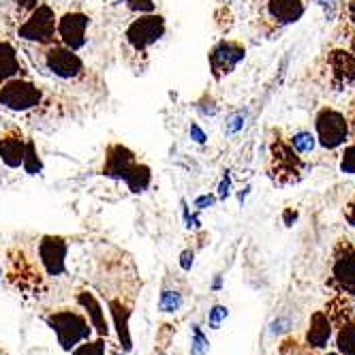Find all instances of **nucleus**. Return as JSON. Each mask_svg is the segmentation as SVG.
<instances>
[{
  "label": "nucleus",
  "mask_w": 355,
  "mask_h": 355,
  "mask_svg": "<svg viewBox=\"0 0 355 355\" xmlns=\"http://www.w3.org/2000/svg\"><path fill=\"white\" fill-rule=\"evenodd\" d=\"M124 5H126V9L133 11L135 15L155 11V0H124Z\"/></svg>",
  "instance_id": "obj_28"
},
{
  "label": "nucleus",
  "mask_w": 355,
  "mask_h": 355,
  "mask_svg": "<svg viewBox=\"0 0 355 355\" xmlns=\"http://www.w3.org/2000/svg\"><path fill=\"white\" fill-rule=\"evenodd\" d=\"M272 171H274L272 175L281 184L297 182L304 171V163L297 157V152L281 139H276L272 144Z\"/></svg>",
  "instance_id": "obj_9"
},
{
  "label": "nucleus",
  "mask_w": 355,
  "mask_h": 355,
  "mask_svg": "<svg viewBox=\"0 0 355 355\" xmlns=\"http://www.w3.org/2000/svg\"><path fill=\"white\" fill-rule=\"evenodd\" d=\"M124 184L129 187L131 193H144L152 184V169L146 163H135V167L129 171V175L124 178Z\"/></svg>",
  "instance_id": "obj_20"
},
{
  "label": "nucleus",
  "mask_w": 355,
  "mask_h": 355,
  "mask_svg": "<svg viewBox=\"0 0 355 355\" xmlns=\"http://www.w3.org/2000/svg\"><path fill=\"white\" fill-rule=\"evenodd\" d=\"M212 287H214V289H220V276H216V281H214Z\"/></svg>",
  "instance_id": "obj_38"
},
{
  "label": "nucleus",
  "mask_w": 355,
  "mask_h": 355,
  "mask_svg": "<svg viewBox=\"0 0 355 355\" xmlns=\"http://www.w3.org/2000/svg\"><path fill=\"white\" fill-rule=\"evenodd\" d=\"M336 349L340 355H355V319L338 325Z\"/></svg>",
  "instance_id": "obj_21"
},
{
  "label": "nucleus",
  "mask_w": 355,
  "mask_h": 355,
  "mask_svg": "<svg viewBox=\"0 0 355 355\" xmlns=\"http://www.w3.org/2000/svg\"><path fill=\"white\" fill-rule=\"evenodd\" d=\"M340 169L349 175H355V144L345 148L343 159H340Z\"/></svg>",
  "instance_id": "obj_30"
},
{
  "label": "nucleus",
  "mask_w": 355,
  "mask_h": 355,
  "mask_svg": "<svg viewBox=\"0 0 355 355\" xmlns=\"http://www.w3.org/2000/svg\"><path fill=\"white\" fill-rule=\"evenodd\" d=\"M21 71V60L11 41H0V82L17 78Z\"/></svg>",
  "instance_id": "obj_19"
},
{
  "label": "nucleus",
  "mask_w": 355,
  "mask_h": 355,
  "mask_svg": "<svg viewBox=\"0 0 355 355\" xmlns=\"http://www.w3.org/2000/svg\"><path fill=\"white\" fill-rule=\"evenodd\" d=\"M340 295H355V246L347 240L338 244L332 263V281H329Z\"/></svg>",
  "instance_id": "obj_8"
},
{
  "label": "nucleus",
  "mask_w": 355,
  "mask_h": 355,
  "mask_svg": "<svg viewBox=\"0 0 355 355\" xmlns=\"http://www.w3.org/2000/svg\"><path fill=\"white\" fill-rule=\"evenodd\" d=\"M246 56V47L240 41L234 39H220L208 54V64L212 71V78L220 82L227 75H232L236 67L244 60Z\"/></svg>",
  "instance_id": "obj_7"
},
{
  "label": "nucleus",
  "mask_w": 355,
  "mask_h": 355,
  "mask_svg": "<svg viewBox=\"0 0 355 355\" xmlns=\"http://www.w3.org/2000/svg\"><path fill=\"white\" fill-rule=\"evenodd\" d=\"M283 218H285V225H287V227H291V225H293V220L297 218V212L289 208V210H285V214H283Z\"/></svg>",
  "instance_id": "obj_37"
},
{
  "label": "nucleus",
  "mask_w": 355,
  "mask_h": 355,
  "mask_svg": "<svg viewBox=\"0 0 355 355\" xmlns=\"http://www.w3.org/2000/svg\"><path fill=\"white\" fill-rule=\"evenodd\" d=\"M167 33V21L161 13H141L137 15L124 31V41L137 54H144L146 49L157 45Z\"/></svg>",
  "instance_id": "obj_3"
},
{
  "label": "nucleus",
  "mask_w": 355,
  "mask_h": 355,
  "mask_svg": "<svg viewBox=\"0 0 355 355\" xmlns=\"http://www.w3.org/2000/svg\"><path fill=\"white\" fill-rule=\"evenodd\" d=\"M56 24H58V17L54 13V9L49 5H37L28 15L26 19L21 21V26L17 28V37L21 41H31V43H37L41 47L45 45H52L56 43Z\"/></svg>",
  "instance_id": "obj_4"
},
{
  "label": "nucleus",
  "mask_w": 355,
  "mask_h": 355,
  "mask_svg": "<svg viewBox=\"0 0 355 355\" xmlns=\"http://www.w3.org/2000/svg\"><path fill=\"white\" fill-rule=\"evenodd\" d=\"M137 155L124 144H110L105 150V163H103V175L114 178V180H122L129 175V171L135 167Z\"/></svg>",
  "instance_id": "obj_12"
},
{
  "label": "nucleus",
  "mask_w": 355,
  "mask_h": 355,
  "mask_svg": "<svg viewBox=\"0 0 355 355\" xmlns=\"http://www.w3.org/2000/svg\"><path fill=\"white\" fill-rule=\"evenodd\" d=\"M43 92L41 88L26 78H11L0 82V107L13 114H26L41 105Z\"/></svg>",
  "instance_id": "obj_2"
},
{
  "label": "nucleus",
  "mask_w": 355,
  "mask_h": 355,
  "mask_svg": "<svg viewBox=\"0 0 355 355\" xmlns=\"http://www.w3.org/2000/svg\"><path fill=\"white\" fill-rule=\"evenodd\" d=\"M268 15L278 26L295 24L304 15V0H268Z\"/></svg>",
  "instance_id": "obj_17"
},
{
  "label": "nucleus",
  "mask_w": 355,
  "mask_h": 355,
  "mask_svg": "<svg viewBox=\"0 0 355 355\" xmlns=\"http://www.w3.org/2000/svg\"><path fill=\"white\" fill-rule=\"evenodd\" d=\"M107 351V345H105V338L98 336L96 340H84L80 343L78 347L73 349V355H105Z\"/></svg>",
  "instance_id": "obj_25"
},
{
  "label": "nucleus",
  "mask_w": 355,
  "mask_h": 355,
  "mask_svg": "<svg viewBox=\"0 0 355 355\" xmlns=\"http://www.w3.org/2000/svg\"><path fill=\"white\" fill-rule=\"evenodd\" d=\"M88 26H90V15H86L84 11H67L64 15L58 17L56 37L69 49L80 52V49L86 45Z\"/></svg>",
  "instance_id": "obj_10"
},
{
  "label": "nucleus",
  "mask_w": 355,
  "mask_h": 355,
  "mask_svg": "<svg viewBox=\"0 0 355 355\" xmlns=\"http://www.w3.org/2000/svg\"><path fill=\"white\" fill-rule=\"evenodd\" d=\"M69 244L62 236H43L39 242V259L47 276H62L67 272Z\"/></svg>",
  "instance_id": "obj_11"
},
{
  "label": "nucleus",
  "mask_w": 355,
  "mask_h": 355,
  "mask_svg": "<svg viewBox=\"0 0 355 355\" xmlns=\"http://www.w3.org/2000/svg\"><path fill=\"white\" fill-rule=\"evenodd\" d=\"M208 351H210V340L204 334V329L195 323L193 325V338H191V355H208Z\"/></svg>",
  "instance_id": "obj_26"
},
{
  "label": "nucleus",
  "mask_w": 355,
  "mask_h": 355,
  "mask_svg": "<svg viewBox=\"0 0 355 355\" xmlns=\"http://www.w3.org/2000/svg\"><path fill=\"white\" fill-rule=\"evenodd\" d=\"M24 171H26L28 175H37L41 173L43 169V163H41V157H39V150L35 146L33 139L26 137V150H24V163H21Z\"/></svg>",
  "instance_id": "obj_22"
},
{
  "label": "nucleus",
  "mask_w": 355,
  "mask_h": 355,
  "mask_svg": "<svg viewBox=\"0 0 355 355\" xmlns=\"http://www.w3.org/2000/svg\"><path fill=\"white\" fill-rule=\"evenodd\" d=\"M78 304L84 309L86 313V319L90 321L92 329L98 334V336H103L107 338L110 336V323H107V317H105V311L103 306H101V302L94 297L92 291H80L78 293Z\"/></svg>",
  "instance_id": "obj_15"
},
{
  "label": "nucleus",
  "mask_w": 355,
  "mask_h": 355,
  "mask_svg": "<svg viewBox=\"0 0 355 355\" xmlns=\"http://www.w3.org/2000/svg\"><path fill=\"white\" fill-rule=\"evenodd\" d=\"M332 321H329L327 313L323 311H317L313 317H311V325L306 329V343L311 349H325L329 338H332Z\"/></svg>",
  "instance_id": "obj_18"
},
{
  "label": "nucleus",
  "mask_w": 355,
  "mask_h": 355,
  "mask_svg": "<svg viewBox=\"0 0 355 355\" xmlns=\"http://www.w3.org/2000/svg\"><path fill=\"white\" fill-rule=\"evenodd\" d=\"M315 144H317V139L309 131H297L289 139V146L297 152V155H309V152L315 150Z\"/></svg>",
  "instance_id": "obj_24"
},
{
  "label": "nucleus",
  "mask_w": 355,
  "mask_h": 355,
  "mask_svg": "<svg viewBox=\"0 0 355 355\" xmlns=\"http://www.w3.org/2000/svg\"><path fill=\"white\" fill-rule=\"evenodd\" d=\"M0 278H3V270H0Z\"/></svg>",
  "instance_id": "obj_42"
},
{
  "label": "nucleus",
  "mask_w": 355,
  "mask_h": 355,
  "mask_svg": "<svg viewBox=\"0 0 355 355\" xmlns=\"http://www.w3.org/2000/svg\"><path fill=\"white\" fill-rule=\"evenodd\" d=\"M182 304H184V297L180 291H173V289L161 291V297H159V311L161 313H178L182 309Z\"/></svg>",
  "instance_id": "obj_23"
},
{
  "label": "nucleus",
  "mask_w": 355,
  "mask_h": 355,
  "mask_svg": "<svg viewBox=\"0 0 355 355\" xmlns=\"http://www.w3.org/2000/svg\"><path fill=\"white\" fill-rule=\"evenodd\" d=\"M230 193H232V178H230V173H225V178H223V182H220V187H218V197H230Z\"/></svg>",
  "instance_id": "obj_35"
},
{
  "label": "nucleus",
  "mask_w": 355,
  "mask_h": 355,
  "mask_svg": "<svg viewBox=\"0 0 355 355\" xmlns=\"http://www.w3.org/2000/svg\"><path fill=\"white\" fill-rule=\"evenodd\" d=\"M351 124H353V135H355V107H353V122Z\"/></svg>",
  "instance_id": "obj_39"
},
{
  "label": "nucleus",
  "mask_w": 355,
  "mask_h": 355,
  "mask_svg": "<svg viewBox=\"0 0 355 355\" xmlns=\"http://www.w3.org/2000/svg\"><path fill=\"white\" fill-rule=\"evenodd\" d=\"M193 263H195V252H193L191 248L182 250V255H180V268H182L184 272H191Z\"/></svg>",
  "instance_id": "obj_33"
},
{
  "label": "nucleus",
  "mask_w": 355,
  "mask_h": 355,
  "mask_svg": "<svg viewBox=\"0 0 355 355\" xmlns=\"http://www.w3.org/2000/svg\"><path fill=\"white\" fill-rule=\"evenodd\" d=\"M244 120H246V114L244 112H236V114H232L230 118H227V122H225L227 135H236L238 131H242Z\"/></svg>",
  "instance_id": "obj_29"
},
{
  "label": "nucleus",
  "mask_w": 355,
  "mask_h": 355,
  "mask_svg": "<svg viewBox=\"0 0 355 355\" xmlns=\"http://www.w3.org/2000/svg\"><path fill=\"white\" fill-rule=\"evenodd\" d=\"M227 317H230V309L223 306V304H214V306L208 311V325L212 329H220V325L225 323Z\"/></svg>",
  "instance_id": "obj_27"
},
{
  "label": "nucleus",
  "mask_w": 355,
  "mask_h": 355,
  "mask_svg": "<svg viewBox=\"0 0 355 355\" xmlns=\"http://www.w3.org/2000/svg\"><path fill=\"white\" fill-rule=\"evenodd\" d=\"M345 218H347V223L351 227H355V197H351V201H349L347 208H345Z\"/></svg>",
  "instance_id": "obj_36"
},
{
  "label": "nucleus",
  "mask_w": 355,
  "mask_h": 355,
  "mask_svg": "<svg viewBox=\"0 0 355 355\" xmlns=\"http://www.w3.org/2000/svg\"><path fill=\"white\" fill-rule=\"evenodd\" d=\"M319 3H321V5H329V3H332V0H319Z\"/></svg>",
  "instance_id": "obj_41"
},
{
  "label": "nucleus",
  "mask_w": 355,
  "mask_h": 355,
  "mask_svg": "<svg viewBox=\"0 0 355 355\" xmlns=\"http://www.w3.org/2000/svg\"><path fill=\"white\" fill-rule=\"evenodd\" d=\"M24 150H26V137L19 129H9L0 135V161L9 169H19L24 163Z\"/></svg>",
  "instance_id": "obj_14"
},
{
  "label": "nucleus",
  "mask_w": 355,
  "mask_h": 355,
  "mask_svg": "<svg viewBox=\"0 0 355 355\" xmlns=\"http://www.w3.org/2000/svg\"><path fill=\"white\" fill-rule=\"evenodd\" d=\"M189 133H191V139L195 141V144H206V133H204V129H201V126L197 124V122H193L191 124V129H189Z\"/></svg>",
  "instance_id": "obj_32"
},
{
  "label": "nucleus",
  "mask_w": 355,
  "mask_h": 355,
  "mask_svg": "<svg viewBox=\"0 0 355 355\" xmlns=\"http://www.w3.org/2000/svg\"><path fill=\"white\" fill-rule=\"evenodd\" d=\"M45 323L52 327V332L56 334L62 351H73L80 343L92 336L90 321L82 313L71 311V309H60V311L49 313L45 317Z\"/></svg>",
  "instance_id": "obj_1"
},
{
  "label": "nucleus",
  "mask_w": 355,
  "mask_h": 355,
  "mask_svg": "<svg viewBox=\"0 0 355 355\" xmlns=\"http://www.w3.org/2000/svg\"><path fill=\"white\" fill-rule=\"evenodd\" d=\"M325 355H340V353H338V351H327Z\"/></svg>",
  "instance_id": "obj_40"
},
{
  "label": "nucleus",
  "mask_w": 355,
  "mask_h": 355,
  "mask_svg": "<svg viewBox=\"0 0 355 355\" xmlns=\"http://www.w3.org/2000/svg\"><path fill=\"white\" fill-rule=\"evenodd\" d=\"M214 195H199L195 201H193V206H195V210H208V208H212L214 206Z\"/></svg>",
  "instance_id": "obj_31"
},
{
  "label": "nucleus",
  "mask_w": 355,
  "mask_h": 355,
  "mask_svg": "<svg viewBox=\"0 0 355 355\" xmlns=\"http://www.w3.org/2000/svg\"><path fill=\"white\" fill-rule=\"evenodd\" d=\"M107 309H110V315H112L114 327H116V332H118V340H120L122 351H131V349H133L131 327H129V321H131V309L126 306V304H124L122 300H110V302H107Z\"/></svg>",
  "instance_id": "obj_16"
},
{
  "label": "nucleus",
  "mask_w": 355,
  "mask_h": 355,
  "mask_svg": "<svg viewBox=\"0 0 355 355\" xmlns=\"http://www.w3.org/2000/svg\"><path fill=\"white\" fill-rule=\"evenodd\" d=\"M43 67L58 80H75L84 73V60L80 58V54L62 43L45 45Z\"/></svg>",
  "instance_id": "obj_5"
},
{
  "label": "nucleus",
  "mask_w": 355,
  "mask_h": 355,
  "mask_svg": "<svg viewBox=\"0 0 355 355\" xmlns=\"http://www.w3.org/2000/svg\"><path fill=\"white\" fill-rule=\"evenodd\" d=\"M329 71H332V84L336 90L355 86V54L345 52V49H334L327 56Z\"/></svg>",
  "instance_id": "obj_13"
},
{
  "label": "nucleus",
  "mask_w": 355,
  "mask_h": 355,
  "mask_svg": "<svg viewBox=\"0 0 355 355\" xmlns=\"http://www.w3.org/2000/svg\"><path fill=\"white\" fill-rule=\"evenodd\" d=\"M353 45H355V39H353Z\"/></svg>",
  "instance_id": "obj_43"
},
{
  "label": "nucleus",
  "mask_w": 355,
  "mask_h": 355,
  "mask_svg": "<svg viewBox=\"0 0 355 355\" xmlns=\"http://www.w3.org/2000/svg\"><path fill=\"white\" fill-rule=\"evenodd\" d=\"M37 5H39V0H15V7L21 15H28Z\"/></svg>",
  "instance_id": "obj_34"
},
{
  "label": "nucleus",
  "mask_w": 355,
  "mask_h": 355,
  "mask_svg": "<svg viewBox=\"0 0 355 355\" xmlns=\"http://www.w3.org/2000/svg\"><path fill=\"white\" fill-rule=\"evenodd\" d=\"M315 129H317V141L321 148L336 150L349 137V120L338 110L323 107L315 118Z\"/></svg>",
  "instance_id": "obj_6"
}]
</instances>
